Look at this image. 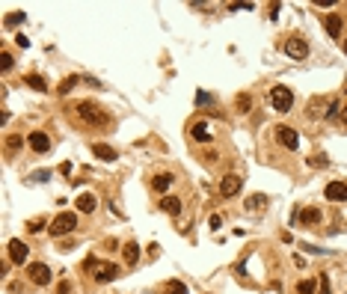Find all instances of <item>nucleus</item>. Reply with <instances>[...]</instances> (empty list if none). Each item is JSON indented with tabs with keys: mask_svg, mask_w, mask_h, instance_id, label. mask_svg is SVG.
<instances>
[{
	"mask_svg": "<svg viewBox=\"0 0 347 294\" xmlns=\"http://www.w3.org/2000/svg\"><path fill=\"white\" fill-rule=\"evenodd\" d=\"M77 116L86 122V125H92V128H107L110 125V113H107L101 104H95V101H80L77 104Z\"/></svg>",
	"mask_w": 347,
	"mask_h": 294,
	"instance_id": "obj_1",
	"label": "nucleus"
},
{
	"mask_svg": "<svg viewBox=\"0 0 347 294\" xmlns=\"http://www.w3.org/2000/svg\"><path fill=\"white\" fill-rule=\"evenodd\" d=\"M77 229V214H71V211H63V214H56L51 223V235L53 238H63V235H69Z\"/></svg>",
	"mask_w": 347,
	"mask_h": 294,
	"instance_id": "obj_2",
	"label": "nucleus"
},
{
	"mask_svg": "<svg viewBox=\"0 0 347 294\" xmlns=\"http://www.w3.org/2000/svg\"><path fill=\"white\" fill-rule=\"evenodd\" d=\"M270 107L279 110V113H288L294 107V92L288 87H273L270 89Z\"/></svg>",
	"mask_w": 347,
	"mask_h": 294,
	"instance_id": "obj_3",
	"label": "nucleus"
},
{
	"mask_svg": "<svg viewBox=\"0 0 347 294\" xmlns=\"http://www.w3.org/2000/svg\"><path fill=\"white\" fill-rule=\"evenodd\" d=\"M86 271H92V277L98 282H110V279L119 277L116 264H107V261H98V259H86Z\"/></svg>",
	"mask_w": 347,
	"mask_h": 294,
	"instance_id": "obj_4",
	"label": "nucleus"
},
{
	"mask_svg": "<svg viewBox=\"0 0 347 294\" xmlns=\"http://www.w3.org/2000/svg\"><path fill=\"white\" fill-rule=\"evenodd\" d=\"M241 188H243V178H241V175L228 173V175L220 178V196H223V199H232L235 193H241Z\"/></svg>",
	"mask_w": 347,
	"mask_h": 294,
	"instance_id": "obj_5",
	"label": "nucleus"
},
{
	"mask_svg": "<svg viewBox=\"0 0 347 294\" xmlns=\"http://www.w3.org/2000/svg\"><path fill=\"white\" fill-rule=\"evenodd\" d=\"M285 54H288L291 60H306V57H309V45H306V39H300V36L285 39Z\"/></svg>",
	"mask_w": 347,
	"mask_h": 294,
	"instance_id": "obj_6",
	"label": "nucleus"
},
{
	"mask_svg": "<svg viewBox=\"0 0 347 294\" xmlns=\"http://www.w3.org/2000/svg\"><path fill=\"white\" fill-rule=\"evenodd\" d=\"M276 140L285 146V149H291V152L300 146V137H297V131L291 128V125H279V128H276Z\"/></svg>",
	"mask_w": 347,
	"mask_h": 294,
	"instance_id": "obj_7",
	"label": "nucleus"
},
{
	"mask_svg": "<svg viewBox=\"0 0 347 294\" xmlns=\"http://www.w3.org/2000/svg\"><path fill=\"white\" fill-rule=\"evenodd\" d=\"M30 282H33V285H48V282H51V268L42 264V261L30 264Z\"/></svg>",
	"mask_w": 347,
	"mask_h": 294,
	"instance_id": "obj_8",
	"label": "nucleus"
},
{
	"mask_svg": "<svg viewBox=\"0 0 347 294\" xmlns=\"http://www.w3.org/2000/svg\"><path fill=\"white\" fill-rule=\"evenodd\" d=\"M27 256H30V247L24 241H18V238H12V241H9V259L15 261V264H24Z\"/></svg>",
	"mask_w": 347,
	"mask_h": 294,
	"instance_id": "obj_9",
	"label": "nucleus"
},
{
	"mask_svg": "<svg viewBox=\"0 0 347 294\" xmlns=\"http://www.w3.org/2000/svg\"><path fill=\"white\" fill-rule=\"evenodd\" d=\"M27 143H30V149H33L36 155H45V152L51 149V140H48V134H45V131H33Z\"/></svg>",
	"mask_w": 347,
	"mask_h": 294,
	"instance_id": "obj_10",
	"label": "nucleus"
},
{
	"mask_svg": "<svg viewBox=\"0 0 347 294\" xmlns=\"http://www.w3.org/2000/svg\"><path fill=\"white\" fill-rule=\"evenodd\" d=\"M324 193H327L330 202H344L347 199V181H330Z\"/></svg>",
	"mask_w": 347,
	"mask_h": 294,
	"instance_id": "obj_11",
	"label": "nucleus"
},
{
	"mask_svg": "<svg viewBox=\"0 0 347 294\" xmlns=\"http://www.w3.org/2000/svg\"><path fill=\"white\" fill-rule=\"evenodd\" d=\"M297 220H300L303 226H317L321 220H324V214H321L317 208H303V211L297 214Z\"/></svg>",
	"mask_w": 347,
	"mask_h": 294,
	"instance_id": "obj_12",
	"label": "nucleus"
},
{
	"mask_svg": "<svg viewBox=\"0 0 347 294\" xmlns=\"http://www.w3.org/2000/svg\"><path fill=\"white\" fill-rule=\"evenodd\" d=\"M190 137L196 140V143H211V125L208 122H196L190 128Z\"/></svg>",
	"mask_w": 347,
	"mask_h": 294,
	"instance_id": "obj_13",
	"label": "nucleus"
},
{
	"mask_svg": "<svg viewBox=\"0 0 347 294\" xmlns=\"http://www.w3.org/2000/svg\"><path fill=\"white\" fill-rule=\"evenodd\" d=\"M98 208V199H95V193H80L77 196V211H83V214H92Z\"/></svg>",
	"mask_w": 347,
	"mask_h": 294,
	"instance_id": "obj_14",
	"label": "nucleus"
},
{
	"mask_svg": "<svg viewBox=\"0 0 347 294\" xmlns=\"http://www.w3.org/2000/svg\"><path fill=\"white\" fill-rule=\"evenodd\" d=\"M160 208H163L169 217H178V214H181V199H178V196H163V199H160Z\"/></svg>",
	"mask_w": 347,
	"mask_h": 294,
	"instance_id": "obj_15",
	"label": "nucleus"
},
{
	"mask_svg": "<svg viewBox=\"0 0 347 294\" xmlns=\"http://www.w3.org/2000/svg\"><path fill=\"white\" fill-rule=\"evenodd\" d=\"M169 184H172V175H169V173H160V175L152 178V188H155L157 193H166V191H169Z\"/></svg>",
	"mask_w": 347,
	"mask_h": 294,
	"instance_id": "obj_16",
	"label": "nucleus"
},
{
	"mask_svg": "<svg viewBox=\"0 0 347 294\" xmlns=\"http://www.w3.org/2000/svg\"><path fill=\"white\" fill-rule=\"evenodd\" d=\"M92 155H98L101 161H116V149H110L107 143H95L92 146Z\"/></svg>",
	"mask_w": 347,
	"mask_h": 294,
	"instance_id": "obj_17",
	"label": "nucleus"
},
{
	"mask_svg": "<svg viewBox=\"0 0 347 294\" xmlns=\"http://www.w3.org/2000/svg\"><path fill=\"white\" fill-rule=\"evenodd\" d=\"M122 259H125V264H137V261H139V247H137V244H125Z\"/></svg>",
	"mask_w": 347,
	"mask_h": 294,
	"instance_id": "obj_18",
	"label": "nucleus"
},
{
	"mask_svg": "<svg viewBox=\"0 0 347 294\" xmlns=\"http://www.w3.org/2000/svg\"><path fill=\"white\" fill-rule=\"evenodd\" d=\"M327 33H330L332 39L341 36V18H338V15H327Z\"/></svg>",
	"mask_w": 347,
	"mask_h": 294,
	"instance_id": "obj_19",
	"label": "nucleus"
},
{
	"mask_svg": "<svg viewBox=\"0 0 347 294\" xmlns=\"http://www.w3.org/2000/svg\"><path fill=\"white\" fill-rule=\"evenodd\" d=\"M24 84H27L30 89H36V92H45V89H48L45 77H39V74H27V77H24Z\"/></svg>",
	"mask_w": 347,
	"mask_h": 294,
	"instance_id": "obj_20",
	"label": "nucleus"
},
{
	"mask_svg": "<svg viewBox=\"0 0 347 294\" xmlns=\"http://www.w3.org/2000/svg\"><path fill=\"white\" fill-rule=\"evenodd\" d=\"M163 294H187V285L178 282V279H169V282L163 285Z\"/></svg>",
	"mask_w": 347,
	"mask_h": 294,
	"instance_id": "obj_21",
	"label": "nucleus"
},
{
	"mask_svg": "<svg viewBox=\"0 0 347 294\" xmlns=\"http://www.w3.org/2000/svg\"><path fill=\"white\" fill-rule=\"evenodd\" d=\"M252 110V95L249 92H241L238 95V113H249Z\"/></svg>",
	"mask_w": 347,
	"mask_h": 294,
	"instance_id": "obj_22",
	"label": "nucleus"
},
{
	"mask_svg": "<svg viewBox=\"0 0 347 294\" xmlns=\"http://www.w3.org/2000/svg\"><path fill=\"white\" fill-rule=\"evenodd\" d=\"M3 146H6V152H18V149H21V146H24V140L18 137V134H9V137H6V143H3Z\"/></svg>",
	"mask_w": 347,
	"mask_h": 294,
	"instance_id": "obj_23",
	"label": "nucleus"
},
{
	"mask_svg": "<svg viewBox=\"0 0 347 294\" xmlns=\"http://www.w3.org/2000/svg\"><path fill=\"white\" fill-rule=\"evenodd\" d=\"M314 288H317L314 279H300L297 282V294H314Z\"/></svg>",
	"mask_w": 347,
	"mask_h": 294,
	"instance_id": "obj_24",
	"label": "nucleus"
},
{
	"mask_svg": "<svg viewBox=\"0 0 347 294\" xmlns=\"http://www.w3.org/2000/svg\"><path fill=\"white\" fill-rule=\"evenodd\" d=\"M77 81H80V77H74V74H71V77H66V81L60 84V92H63V95H66V92H71V89L77 87Z\"/></svg>",
	"mask_w": 347,
	"mask_h": 294,
	"instance_id": "obj_25",
	"label": "nucleus"
},
{
	"mask_svg": "<svg viewBox=\"0 0 347 294\" xmlns=\"http://www.w3.org/2000/svg\"><path fill=\"white\" fill-rule=\"evenodd\" d=\"M255 208H264V196H249L246 199V211H255Z\"/></svg>",
	"mask_w": 347,
	"mask_h": 294,
	"instance_id": "obj_26",
	"label": "nucleus"
},
{
	"mask_svg": "<svg viewBox=\"0 0 347 294\" xmlns=\"http://www.w3.org/2000/svg\"><path fill=\"white\" fill-rule=\"evenodd\" d=\"M6 27H15V24H24V12H15V15H9L6 21H3Z\"/></svg>",
	"mask_w": 347,
	"mask_h": 294,
	"instance_id": "obj_27",
	"label": "nucleus"
},
{
	"mask_svg": "<svg viewBox=\"0 0 347 294\" xmlns=\"http://www.w3.org/2000/svg\"><path fill=\"white\" fill-rule=\"evenodd\" d=\"M317 294H332V285H330V277H327V274H321V291Z\"/></svg>",
	"mask_w": 347,
	"mask_h": 294,
	"instance_id": "obj_28",
	"label": "nucleus"
},
{
	"mask_svg": "<svg viewBox=\"0 0 347 294\" xmlns=\"http://www.w3.org/2000/svg\"><path fill=\"white\" fill-rule=\"evenodd\" d=\"M341 113V101H330V107H327V116H338Z\"/></svg>",
	"mask_w": 347,
	"mask_h": 294,
	"instance_id": "obj_29",
	"label": "nucleus"
},
{
	"mask_svg": "<svg viewBox=\"0 0 347 294\" xmlns=\"http://www.w3.org/2000/svg\"><path fill=\"white\" fill-rule=\"evenodd\" d=\"M0 60H3V63H0V69H3V71H9V69H12V57H9L6 51L0 54Z\"/></svg>",
	"mask_w": 347,
	"mask_h": 294,
	"instance_id": "obj_30",
	"label": "nucleus"
},
{
	"mask_svg": "<svg viewBox=\"0 0 347 294\" xmlns=\"http://www.w3.org/2000/svg\"><path fill=\"white\" fill-rule=\"evenodd\" d=\"M309 164H312V167H327L330 161H327V157H309Z\"/></svg>",
	"mask_w": 347,
	"mask_h": 294,
	"instance_id": "obj_31",
	"label": "nucleus"
},
{
	"mask_svg": "<svg viewBox=\"0 0 347 294\" xmlns=\"http://www.w3.org/2000/svg\"><path fill=\"white\" fill-rule=\"evenodd\" d=\"M39 229H42V220H30L27 223V232H39Z\"/></svg>",
	"mask_w": 347,
	"mask_h": 294,
	"instance_id": "obj_32",
	"label": "nucleus"
},
{
	"mask_svg": "<svg viewBox=\"0 0 347 294\" xmlns=\"http://www.w3.org/2000/svg\"><path fill=\"white\" fill-rule=\"evenodd\" d=\"M220 226H223V217H220V214H214V217H211V229H220Z\"/></svg>",
	"mask_w": 347,
	"mask_h": 294,
	"instance_id": "obj_33",
	"label": "nucleus"
},
{
	"mask_svg": "<svg viewBox=\"0 0 347 294\" xmlns=\"http://www.w3.org/2000/svg\"><path fill=\"white\" fill-rule=\"evenodd\" d=\"M341 119H344V125H347V104L341 107Z\"/></svg>",
	"mask_w": 347,
	"mask_h": 294,
	"instance_id": "obj_34",
	"label": "nucleus"
},
{
	"mask_svg": "<svg viewBox=\"0 0 347 294\" xmlns=\"http://www.w3.org/2000/svg\"><path fill=\"white\" fill-rule=\"evenodd\" d=\"M344 54H347V42H344Z\"/></svg>",
	"mask_w": 347,
	"mask_h": 294,
	"instance_id": "obj_35",
	"label": "nucleus"
}]
</instances>
